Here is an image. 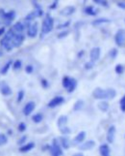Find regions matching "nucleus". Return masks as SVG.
Listing matches in <instances>:
<instances>
[{"mask_svg":"<svg viewBox=\"0 0 125 156\" xmlns=\"http://www.w3.org/2000/svg\"><path fill=\"white\" fill-rule=\"evenodd\" d=\"M117 95V91L113 88L103 89L100 87H96L92 91V97L96 100H108L115 98Z\"/></svg>","mask_w":125,"mask_h":156,"instance_id":"f257e3e1","label":"nucleus"},{"mask_svg":"<svg viewBox=\"0 0 125 156\" xmlns=\"http://www.w3.org/2000/svg\"><path fill=\"white\" fill-rule=\"evenodd\" d=\"M54 27V20L50 15H46V17L43 19L41 24V34L45 35L52 31Z\"/></svg>","mask_w":125,"mask_h":156,"instance_id":"f03ea898","label":"nucleus"},{"mask_svg":"<svg viewBox=\"0 0 125 156\" xmlns=\"http://www.w3.org/2000/svg\"><path fill=\"white\" fill-rule=\"evenodd\" d=\"M49 151L51 156H63V148L61 144H60L56 139L53 140L52 146L49 147Z\"/></svg>","mask_w":125,"mask_h":156,"instance_id":"7ed1b4c3","label":"nucleus"},{"mask_svg":"<svg viewBox=\"0 0 125 156\" xmlns=\"http://www.w3.org/2000/svg\"><path fill=\"white\" fill-rule=\"evenodd\" d=\"M0 17L5 20L6 25H10V23H12L15 18V12L13 10L9 11V12H4L3 10H0Z\"/></svg>","mask_w":125,"mask_h":156,"instance_id":"20e7f679","label":"nucleus"},{"mask_svg":"<svg viewBox=\"0 0 125 156\" xmlns=\"http://www.w3.org/2000/svg\"><path fill=\"white\" fill-rule=\"evenodd\" d=\"M115 43L119 48L125 45V31L123 29H119L115 35Z\"/></svg>","mask_w":125,"mask_h":156,"instance_id":"39448f33","label":"nucleus"},{"mask_svg":"<svg viewBox=\"0 0 125 156\" xmlns=\"http://www.w3.org/2000/svg\"><path fill=\"white\" fill-rule=\"evenodd\" d=\"M38 31H39V25L38 23H34L28 25V29H27V35L30 38H35L38 35Z\"/></svg>","mask_w":125,"mask_h":156,"instance_id":"423d86ee","label":"nucleus"},{"mask_svg":"<svg viewBox=\"0 0 125 156\" xmlns=\"http://www.w3.org/2000/svg\"><path fill=\"white\" fill-rule=\"evenodd\" d=\"M100 55H101V50L98 47H94L92 48L90 52V58L91 62H95L100 58Z\"/></svg>","mask_w":125,"mask_h":156,"instance_id":"0eeeda50","label":"nucleus"},{"mask_svg":"<svg viewBox=\"0 0 125 156\" xmlns=\"http://www.w3.org/2000/svg\"><path fill=\"white\" fill-rule=\"evenodd\" d=\"M0 46H1L3 49H5L7 51H11L14 49V45H13V42L9 40L7 37L4 36V38H2L0 40Z\"/></svg>","mask_w":125,"mask_h":156,"instance_id":"6e6552de","label":"nucleus"},{"mask_svg":"<svg viewBox=\"0 0 125 156\" xmlns=\"http://www.w3.org/2000/svg\"><path fill=\"white\" fill-rule=\"evenodd\" d=\"M64 102V98L63 96H56L53 99H51L48 103V107L49 108H56L60 105H62Z\"/></svg>","mask_w":125,"mask_h":156,"instance_id":"1a4fd4ad","label":"nucleus"},{"mask_svg":"<svg viewBox=\"0 0 125 156\" xmlns=\"http://www.w3.org/2000/svg\"><path fill=\"white\" fill-rule=\"evenodd\" d=\"M35 107H36V104L33 101L28 102L23 108V114L25 115H30L32 112H33V111L35 110Z\"/></svg>","mask_w":125,"mask_h":156,"instance_id":"9d476101","label":"nucleus"},{"mask_svg":"<svg viewBox=\"0 0 125 156\" xmlns=\"http://www.w3.org/2000/svg\"><path fill=\"white\" fill-rule=\"evenodd\" d=\"M74 12H75L74 6H67L60 11V15L63 16V17H68V16H71Z\"/></svg>","mask_w":125,"mask_h":156,"instance_id":"9b49d317","label":"nucleus"},{"mask_svg":"<svg viewBox=\"0 0 125 156\" xmlns=\"http://www.w3.org/2000/svg\"><path fill=\"white\" fill-rule=\"evenodd\" d=\"M23 42H24V36L22 34H17V33H15L14 39H13V45H14V47L18 48V47L22 45Z\"/></svg>","mask_w":125,"mask_h":156,"instance_id":"f8f14e48","label":"nucleus"},{"mask_svg":"<svg viewBox=\"0 0 125 156\" xmlns=\"http://www.w3.org/2000/svg\"><path fill=\"white\" fill-rule=\"evenodd\" d=\"M95 146V143L94 141H92V140H90V141H87L85 143H83L81 146L79 147V148L81 150H90L94 147Z\"/></svg>","mask_w":125,"mask_h":156,"instance_id":"ddd939ff","label":"nucleus"},{"mask_svg":"<svg viewBox=\"0 0 125 156\" xmlns=\"http://www.w3.org/2000/svg\"><path fill=\"white\" fill-rule=\"evenodd\" d=\"M85 139H86V132L85 131H81L74 138V140H73V144H82L85 141Z\"/></svg>","mask_w":125,"mask_h":156,"instance_id":"4468645a","label":"nucleus"},{"mask_svg":"<svg viewBox=\"0 0 125 156\" xmlns=\"http://www.w3.org/2000/svg\"><path fill=\"white\" fill-rule=\"evenodd\" d=\"M115 136H116V127L115 126H111L109 128L108 133H107V141L108 143L112 144L115 140Z\"/></svg>","mask_w":125,"mask_h":156,"instance_id":"2eb2a0df","label":"nucleus"},{"mask_svg":"<svg viewBox=\"0 0 125 156\" xmlns=\"http://www.w3.org/2000/svg\"><path fill=\"white\" fill-rule=\"evenodd\" d=\"M15 33H17V34H22V32L24 30V24L22 23H15L13 25V28Z\"/></svg>","mask_w":125,"mask_h":156,"instance_id":"dca6fc26","label":"nucleus"},{"mask_svg":"<svg viewBox=\"0 0 125 156\" xmlns=\"http://www.w3.org/2000/svg\"><path fill=\"white\" fill-rule=\"evenodd\" d=\"M35 147V144L34 143H28L24 144V146H21L20 148H19V151L22 152V153H25V152H28L30 150H32Z\"/></svg>","mask_w":125,"mask_h":156,"instance_id":"f3484780","label":"nucleus"},{"mask_svg":"<svg viewBox=\"0 0 125 156\" xmlns=\"http://www.w3.org/2000/svg\"><path fill=\"white\" fill-rule=\"evenodd\" d=\"M68 118L67 115H61L58 118V121H57V125L59 128H62L64 126H67V123Z\"/></svg>","mask_w":125,"mask_h":156,"instance_id":"a211bd4d","label":"nucleus"},{"mask_svg":"<svg viewBox=\"0 0 125 156\" xmlns=\"http://www.w3.org/2000/svg\"><path fill=\"white\" fill-rule=\"evenodd\" d=\"M0 92L4 96H10L12 94V89L10 88L9 85L7 84H3L1 87H0Z\"/></svg>","mask_w":125,"mask_h":156,"instance_id":"6ab92c4d","label":"nucleus"},{"mask_svg":"<svg viewBox=\"0 0 125 156\" xmlns=\"http://www.w3.org/2000/svg\"><path fill=\"white\" fill-rule=\"evenodd\" d=\"M99 151L102 156H109L110 155V147H109L108 144H102V146H100Z\"/></svg>","mask_w":125,"mask_h":156,"instance_id":"aec40b11","label":"nucleus"},{"mask_svg":"<svg viewBox=\"0 0 125 156\" xmlns=\"http://www.w3.org/2000/svg\"><path fill=\"white\" fill-rule=\"evenodd\" d=\"M61 141H60V144H61V146L64 149H68L69 147H70V142H69V140L67 138V137H62L61 139Z\"/></svg>","mask_w":125,"mask_h":156,"instance_id":"412c9836","label":"nucleus"},{"mask_svg":"<svg viewBox=\"0 0 125 156\" xmlns=\"http://www.w3.org/2000/svg\"><path fill=\"white\" fill-rule=\"evenodd\" d=\"M72 79H73V78H70V77H68V76H64V77L63 78L62 84H63V87H64V88H66V89H67V88L69 87L70 83H71V82H72Z\"/></svg>","mask_w":125,"mask_h":156,"instance_id":"4be33fe9","label":"nucleus"},{"mask_svg":"<svg viewBox=\"0 0 125 156\" xmlns=\"http://www.w3.org/2000/svg\"><path fill=\"white\" fill-rule=\"evenodd\" d=\"M84 12H85V14L89 15V16H95L97 14V11L92 6H87L84 9Z\"/></svg>","mask_w":125,"mask_h":156,"instance_id":"5701e85b","label":"nucleus"},{"mask_svg":"<svg viewBox=\"0 0 125 156\" xmlns=\"http://www.w3.org/2000/svg\"><path fill=\"white\" fill-rule=\"evenodd\" d=\"M13 63H14V62H13L12 60H9L6 64H5V65L3 66V68L1 69V72H0V73H1V75H6V74L8 73V71L10 70L11 66L13 65Z\"/></svg>","mask_w":125,"mask_h":156,"instance_id":"b1692460","label":"nucleus"},{"mask_svg":"<svg viewBox=\"0 0 125 156\" xmlns=\"http://www.w3.org/2000/svg\"><path fill=\"white\" fill-rule=\"evenodd\" d=\"M98 108H99V110H101L102 112H106L109 109V103L106 100H102L101 102H99Z\"/></svg>","mask_w":125,"mask_h":156,"instance_id":"393cba45","label":"nucleus"},{"mask_svg":"<svg viewBox=\"0 0 125 156\" xmlns=\"http://www.w3.org/2000/svg\"><path fill=\"white\" fill-rule=\"evenodd\" d=\"M83 107H84V101L83 100H78V101L75 102V104L73 106V110L75 112H77V111L82 110Z\"/></svg>","mask_w":125,"mask_h":156,"instance_id":"a878e982","label":"nucleus"},{"mask_svg":"<svg viewBox=\"0 0 125 156\" xmlns=\"http://www.w3.org/2000/svg\"><path fill=\"white\" fill-rule=\"evenodd\" d=\"M76 87H77V80H76L75 79H72V82H71V83H70L69 87L67 89V91L68 93H72L73 91L76 89Z\"/></svg>","mask_w":125,"mask_h":156,"instance_id":"bb28decb","label":"nucleus"},{"mask_svg":"<svg viewBox=\"0 0 125 156\" xmlns=\"http://www.w3.org/2000/svg\"><path fill=\"white\" fill-rule=\"evenodd\" d=\"M110 21V20H108V19H97L95 20L92 21V24L94 25H100V24H103V23H109Z\"/></svg>","mask_w":125,"mask_h":156,"instance_id":"cd10ccee","label":"nucleus"},{"mask_svg":"<svg viewBox=\"0 0 125 156\" xmlns=\"http://www.w3.org/2000/svg\"><path fill=\"white\" fill-rule=\"evenodd\" d=\"M42 119H43V116L41 114H36L32 116V120H33L35 123H40L42 121Z\"/></svg>","mask_w":125,"mask_h":156,"instance_id":"c85d7f7f","label":"nucleus"},{"mask_svg":"<svg viewBox=\"0 0 125 156\" xmlns=\"http://www.w3.org/2000/svg\"><path fill=\"white\" fill-rule=\"evenodd\" d=\"M94 2L97 5H99V6H102V7H106V8L109 7L108 0H94Z\"/></svg>","mask_w":125,"mask_h":156,"instance_id":"c756f323","label":"nucleus"},{"mask_svg":"<svg viewBox=\"0 0 125 156\" xmlns=\"http://www.w3.org/2000/svg\"><path fill=\"white\" fill-rule=\"evenodd\" d=\"M36 17H38V15L36 13V11H34V12H31V13H29L28 15L26 16V17H25V20L26 21H32Z\"/></svg>","mask_w":125,"mask_h":156,"instance_id":"7c9ffc66","label":"nucleus"},{"mask_svg":"<svg viewBox=\"0 0 125 156\" xmlns=\"http://www.w3.org/2000/svg\"><path fill=\"white\" fill-rule=\"evenodd\" d=\"M21 66H22V62H21V60H18V59L13 63V69L15 70V71L19 70L21 68Z\"/></svg>","mask_w":125,"mask_h":156,"instance_id":"2f4dec72","label":"nucleus"},{"mask_svg":"<svg viewBox=\"0 0 125 156\" xmlns=\"http://www.w3.org/2000/svg\"><path fill=\"white\" fill-rule=\"evenodd\" d=\"M8 143V138L5 134H0V147L4 146Z\"/></svg>","mask_w":125,"mask_h":156,"instance_id":"473e14b6","label":"nucleus"},{"mask_svg":"<svg viewBox=\"0 0 125 156\" xmlns=\"http://www.w3.org/2000/svg\"><path fill=\"white\" fill-rule=\"evenodd\" d=\"M34 4H35V7H36L35 11H36V13L38 15V17H41V16L43 15V11H42L41 7L38 3H34Z\"/></svg>","mask_w":125,"mask_h":156,"instance_id":"72a5a7b5","label":"nucleus"},{"mask_svg":"<svg viewBox=\"0 0 125 156\" xmlns=\"http://www.w3.org/2000/svg\"><path fill=\"white\" fill-rule=\"evenodd\" d=\"M115 71L118 75L122 74L124 72V67H123V65H121V64H117V65L116 66V68H115Z\"/></svg>","mask_w":125,"mask_h":156,"instance_id":"f704fd0d","label":"nucleus"},{"mask_svg":"<svg viewBox=\"0 0 125 156\" xmlns=\"http://www.w3.org/2000/svg\"><path fill=\"white\" fill-rule=\"evenodd\" d=\"M23 98H24V91H23V90L18 91V98H17L18 103H20V102L23 100Z\"/></svg>","mask_w":125,"mask_h":156,"instance_id":"c9c22d12","label":"nucleus"},{"mask_svg":"<svg viewBox=\"0 0 125 156\" xmlns=\"http://www.w3.org/2000/svg\"><path fill=\"white\" fill-rule=\"evenodd\" d=\"M41 87L43 88H48V87H49V83L47 82L46 79H41Z\"/></svg>","mask_w":125,"mask_h":156,"instance_id":"e433bc0d","label":"nucleus"},{"mask_svg":"<svg viewBox=\"0 0 125 156\" xmlns=\"http://www.w3.org/2000/svg\"><path fill=\"white\" fill-rule=\"evenodd\" d=\"M119 105H120V110L122 112H125V95L120 99V102H119Z\"/></svg>","mask_w":125,"mask_h":156,"instance_id":"4c0bfd02","label":"nucleus"},{"mask_svg":"<svg viewBox=\"0 0 125 156\" xmlns=\"http://www.w3.org/2000/svg\"><path fill=\"white\" fill-rule=\"evenodd\" d=\"M26 130V124L24 122H20L18 124V131L19 132H24Z\"/></svg>","mask_w":125,"mask_h":156,"instance_id":"58836bf2","label":"nucleus"},{"mask_svg":"<svg viewBox=\"0 0 125 156\" xmlns=\"http://www.w3.org/2000/svg\"><path fill=\"white\" fill-rule=\"evenodd\" d=\"M117 49L111 50V51H110V57L113 58V59H115L117 57Z\"/></svg>","mask_w":125,"mask_h":156,"instance_id":"ea45409f","label":"nucleus"},{"mask_svg":"<svg viewBox=\"0 0 125 156\" xmlns=\"http://www.w3.org/2000/svg\"><path fill=\"white\" fill-rule=\"evenodd\" d=\"M33 71H34V67L32 65H27L25 67V72L27 74H32V73H33Z\"/></svg>","mask_w":125,"mask_h":156,"instance_id":"a19ab883","label":"nucleus"},{"mask_svg":"<svg viewBox=\"0 0 125 156\" xmlns=\"http://www.w3.org/2000/svg\"><path fill=\"white\" fill-rule=\"evenodd\" d=\"M60 131H61L63 134H69L70 133V129L67 126H64L62 128H60Z\"/></svg>","mask_w":125,"mask_h":156,"instance_id":"79ce46f5","label":"nucleus"},{"mask_svg":"<svg viewBox=\"0 0 125 156\" xmlns=\"http://www.w3.org/2000/svg\"><path fill=\"white\" fill-rule=\"evenodd\" d=\"M117 5L118 8H120L122 10H125V0H121V1H118L117 3Z\"/></svg>","mask_w":125,"mask_h":156,"instance_id":"37998d69","label":"nucleus"},{"mask_svg":"<svg viewBox=\"0 0 125 156\" xmlns=\"http://www.w3.org/2000/svg\"><path fill=\"white\" fill-rule=\"evenodd\" d=\"M68 35V31H63V32H61V33H59L58 34V38L59 39H62V38H64V37H67Z\"/></svg>","mask_w":125,"mask_h":156,"instance_id":"c03bdc74","label":"nucleus"},{"mask_svg":"<svg viewBox=\"0 0 125 156\" xmlns=\"http://www.w3.org/2000/svg\"><path fill=\"white\" fill-rule=\"evenodd\" d=\"M69 23H70V21H69V20H68V21H66V23H62L61 25H58V26H57V28H58V29L66 28V27H67V26L69 25Z\"/></svg>","mask_w":125,"mask_h":156,"instance_id":"a18cd8bd","label":"nucleus"},{"mask_svg":"<svg viewBox=\"0 0 125 156\" xmlns=\"http://www.w3.org/2000/svg\"><path fill=\"white\" fill-rule=\"evenodd\" d=\"M58 3H59V0H54L53 3L49 6V9H51V10H55V9L57 8V6H58Z\"/></svg>","mask_w":125,"mask_h":156,"instance_id":"49530a36","label":"nucleus"},{"mask_svg":"<svg viewBox=\"0 0 125 156\" xmlns=\"http://www.w3.org/2000/svg\"><path fill=\"white\" fill-rule=\"evenodd\" d=\"M92 66H94V62H88V63H86V65H85V68L88 70V69H91Z\"/></svg>","mask_w":125,"mask_h":156,"instance_id":"de8ad7c7","label":"nucleus"},{"mask_svg":"<svg viewBox=\"0 0 125 156\" xmlns=\"http://www.w3.org/2000/svg\"><path fill=\"white\" fill-rule=\"evenodd\" d=\"M26 139H27V137L26 136H23V137H21L20 139H19V141L18 142V144H22L25 141H26Z\"/></svg>","mask_w":125,"mask_h":156,"instance_id":"09e8293b","label":"nucleus"},{"mask_svg":"<svg viewBox=\"0 0 125 156\" xmlns=\"http://www.w3.org/2000/svg\"><path fill=\"white\" fill-rule=\"evenodd\" d=\"M3 34H5V27H1V28H0V37H1Z\"/></svg>","mask_w":125,"mask_h":156,"instance_id":"8fccbe9b","label":"nucleus"},{"mask_svg":"<svg viewBox=\"0 0 125 156\" xmlns=\"http://www.w3.org/2000/svg\"><path fill=\"white\" fill-rule=\"evenodd\" d=\"M82 55H84V51H81V52H79V53H78V57H81V56H83Z\"/></svg>","mask_w":125,"mask_h":156,"instance_id":"3c124183","label":"nucleus"},{"mask_svg":"<svg viewBox=\"0 0 125 156\" xmlns=\"http://www.w3.org/2000/svg\"><path fill=\"white\" fill-rule=\"evenodd\" d=\"M73 156H84V155H83V153H75Z\"/></svg>","mask_w":125,"mask_h":156,"instance_id":"603ef678","label":"nucleus"},{"mask_svg":"<svg viewBox=\"0 0 125 156\" xmlns=\"http://www.w3.org/2000/svg\"><path fill=\"white\" fill-rule=\"evenodd\" d=\"M2 55V51H0V56H1Z\"/></svg>","mask_w":125,"mask_h":156,"instance_id":"864d4df0","label":"nucleus"}]
</instances>
